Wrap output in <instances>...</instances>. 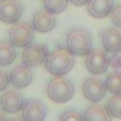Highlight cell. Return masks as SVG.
Instances as JSON below:
<instances>
[{"label": "cell", "instance_id": "17", "mask_svg": "<svg viewBox=\"0 0 121 121\" xmlns=\"http://www.w3.org/2000/svg\"><path fill=\"white\" fill-rule=\"evenodd\" d=\"M104 83H106L107 91H110L111 94H121V73L118 72L108 73Z\"/></svg>", "mask_w": 121, "mask_h": 121}, {"label": "cell", "instance_id": "20", "mask_svg": "<svg viewBox=\"0 0 121 121\" xmlns=\"http://www.w3.org/2000/svg\"><path fill=\"white\" fill-rule=\"evenodd\" d=\"M59 121H85L83 114H80L78 110H65L59 116Z\"/></svg>", "mask_w": 121, "mask_h": 121}, {"label": "cell", "instance_id": "5", "mask_svg": "<svg viewBox=\"0 0 121 121\" xmlns=\"http://www.w3.org/2000/svg\"><path fill=\"white\" fill-rule=\"evenodd\" d=\"M86 69L91 75H103L110 66V56L108 52H106L101 48H94L86 55L85 59Z\"/></svg>", "mask_w": 121, "mask_h": 121}, {"label": "cell", "instance_id": "4", "mask_svg": "<svg viewBox=\"0 0 121 121\" xmlns=\"http://www.w3.org/2000/svg\"><path fill=\"white\" fill-rule=\"evenodd\" d=\"M9 41L16 48H26L34 41V28L28 23L17 21L9 31Z\"/></svg>", "mask_w": 121, "mask_h": 121}, {"label": "cell", "instance_id": "8", "mask_svg": "<svg viewBox=\"0 0 121 121\" xmlns=\"http://www.w3.org/2000/svg\"><path fill=\"white\" fill-rule=\"evenodd\" d=\"M23 16V6L18 0H0V21L14 24Z\"/></svg>", "mask_w": 121, "mask_h": 121}, {"label": "cell", "instance_id": "3", "mask_svg": "<svg viewBox=\"0 0 121 121\" xmlns=\"http://www.w3.org/2000/svg\"><path fill=\"white\" fill-rule=\"evenodd\" d=\"M75 94V86L72 80L65 76H54L47 83V96L51 101L63 104L69 101Z\"/></svg>", "mask_w": 121, "mask_h": 121}, {"label": "cell", "instance_id": "15", "mask_svg": "<svg viewBox=\"0 0 121 121\" xmlns=\"http://www.w3.org/2000/svg\"><path fill=\"white\" fill-rule=\"evenodd\" d=\"M83 117L85 121H111V114L108 113L107 107L96 103L86 108Z\"/></svg>", "mask_w": 121, "mask_h": 121}, {"label": "cell", "instance_id": "11", "mask_svg": "<svg viewBox=\"0 0 121 121\" xmlns=\"http://www.w3.org/2000/svg\"><path fill=\"white\" fill-rule=\"evenodd\" d=\"M9 75H10V83L13 85L14 89H26L27 86H30L34 78L31 68L26 66L24 63L17 65Z\"/></svg>", "mask_w": 121, "mask_h": 121}, {"label": "cell", "instance_id": "12", "mask_svg": "<svg viewBox=\"0 0 121 121\" xmlns=\"http://www.w3.org/2000/svg\"><path fill=\"white\" fill-rule=\"evenodd\" d=\"M101 45L103 49L108 54L121 52V31L117 27L104 30L101 32Z\"/></svg>", "mask_w": 121, "mask_h": 121}, {"label": "cell", "instance_id": "21", "mask_svg": "<svg viewBox=\"0 0 121 121\" xmlns=\"http://www.w3.org/2000/svg\"><path fill=\"white\" fill-rule=\"evenodd\" d=\"M110 18H111L113 26H116L117 28H121V3L113 7V10L110 13Z\"/></svg>", "mask_w": 121, "mask_h": 121}, {"label": "cell", "instance_id": "13", "mask_svg": "<svg viewBox=\"0 0 121 121\" xmlns=\"http://www.w3.org/2000/svg\"><path fill=\"white\" fill-rule=\"evenodd\" d=\"M34 31L37 32H49L55 28L56 26V18L54 17V14L48 13L45 9L44 10H39L34 14L32 17V23H31Z\"/></svg>", "mask_w": 121, "mask_h": 121}, {"label": "cell", "instance_id": "9", "mask_svg": "<svg viewBox=\"0 0 121 121\" xmlns=\"http://www.w3.org/2000/svg\"><path fill=\"white\" fill-rule=\"evenodd\" d=\"M24 97L20 91L17 90H7L3 93V96L0 97V107L4 113H10V114H16L20 113L24 107Z\"/></svg>", "mask_w": 121, "mask_h": 121}, {"label": "cell", "instance_id": "25", "mask_svg": "<svg viewBox=\"0 0 121 121\" xmlns=\"http://www.w3.org/2000/svg\"><path fill=\"white\" fill-rule=\"evenodd\" d=\"M7 121H26L23 117H13V118H10V120H7Z\"/></svg>", "mask_w": 121, "mask_h": 121}, {"label": "cell", "instance_id": "18", "mask_svg": "<svg viewBox=\"0 0 121 121\" xmlns=\"http://www.w3.org/2000/svg\"><path fill=\"white\" fill-rule=\"evenodd\" d=\"M69 0H42L44 9L51 14H59L66 10Z\"/></svg>", "mask_w": 121, "mask_h": 121}, {"label": "cell", "instance_id": "6", "mask_svg": "<svg viewBox=\"0 0 121 121\" xmlns=\"http://www.w3.org/2000/svg\"><path fill=\"white\" fill-rule=\"evenodd\" d=\"M48 48L42 44H31L21 52V62L28 68H37L42 65L48 56Z\"/></svg>", "mask_w": 121, "mask_h": 121}, {"label": "cell", "instance_id": "22", "mask_svg": "<svg viewBox=\"0 0 121 121\" xmlns=\"http://www.w3.org/2000/svg\"><path fill=\"white\" fill-rule=\"evenodd\" d=\"M110 65L114 69V72L121 73V52L118 54H113V56L110 58Z\"/></svg>", "mask_w": 121, "mask_h": 121}, {"label": "cell", "instance_id": "1", "mask_svg": "<svg viewBox=\"0 0 121 121\" xmlns=\"http://www.w3.org/2000/svg\"><path fill=\"white\" fill-rule=\"evenodd\" d=\"M75 66V58L65 47H58L49 52L45 59V68L52 76H65Z\"/></svg>", "mask_w": 121, "mask_h": 121}, {"label": "cell", "instance_id": "10", "mask_svg": "<svg viewBox=\"0 0 121 121\" xmlns=\"http://www.w3.org/2000/svg\"><path fill=\"white\" fill-rule=\"evenodd\" d=\"M21 117L26 121H44L47 117V106L39 100L31 99L24 103Z\"/></svg>", "mask_w": 121, "mask_h": 121}, {"label": "cell", "instance_id": "16", "mask_svg": "<svg viewBox=\"0 0 121 121\" xmlns=\"http://www.w3.org/2000/svg\"><path fill=\"white\" fill-rule=\"evenodd\" d=\"M17 56L16 47L7 39V41H0V66H9L11 65Z\"/></svg>", "mask_w": 121, "mask_h": 121}, {"label": "cell", "instance_id": "26", "mask_svg": "<svg viewBox=\"0 0 121 121\" xmlns=\"http://www.w3.org/2000/svg\"><path fill=\"white\" fill-rule=\"evenodd\" d=\"M0 121H7V118H6V116H4L3 113H0Z\"/></svg>", "mask_w": 121, "mask_h": 121}, {"label": "cell", "instance_id": "19", "mask_svg": "<svg viewBox=\"0 0 121 121\" xmlns=\"http://www.w3.org/2000/svg\"><path fill=\"white\" fill-rule=\"evenodd\" d=\"M107 110L111 117L121 118V94H113V97L107 101Z\"/></svg>", "mask_w": 121, "mask_h": 121}, {"label": "cell", "instance_id": "23", "mask_svg": "<svg viewBox=\"0 0 121 121\" xmlns=\"http://www.w3.org/2000/svg\"><path fill=\"white\" fill-rule=\"evenodd\" d=\"M9 85H10V75L6 70L0 69V91L6 90Z\"/></svg>", "mask_w": 121, "mask_h": 121}, {"label": "cell", "instance_id": "14", "mask_svg": "<svg viewBox=\"0 0 121 121\" xmlns=\"http://www.w3.org/2000/svg\"><path fill=\"white\" fill-rule=\"evenodd\" d=\"M114 6V0H89L87 13L93 18H104L110 16Z\"/></svg>", "mask_w": 121, "mask_h": 121}, {"label": "cell", "instance_id": "24", "mask_svg": "<svg viewBox=\"0 0 121 121\" xmlns=\"http://www.w3.org/2000/svg\"><path fill=\"white\" fill-rule=\"evenodd\" d=\"M69 1H70L73 6H79V7H80V6H85V4L89 3V0H69Z\"/></svg>", "mask_w": 121, "mask_h": 121}, {"label": "cell", "instance_id": "7", "mask_svg": "<svg viewBox=\"0 0 121 121\" xmlns=\"http://www.w3.org/2000/svg\"><path fill=\"white\" fill-rule=\"evenodd\" d=\"M82 93H83V97L87 101L99 103L100 100H103L106 97L107 87H106V83L101 79L87 78L82 85Z\"/></svg>", "mask_w": 121, "mask_h": 121}, {"label": "cell", "instance_id": "2", "mask_svg": "<svg viewBox=\"0 0 121 121\" xmlns=\"http://www.w3.org/2000/svg\"><path fill=\"white\" fill-rule=\"evenodd\" d=\"M65 44L68 51L73 56H86L91 49L93 41H91L90 32L83 27H73L68 31Z\"/></svg>", "mask_w": 121, "mask_h": 121}]
</instances>
